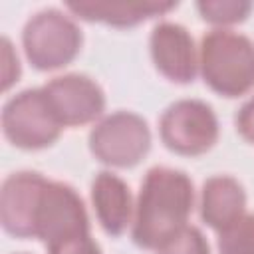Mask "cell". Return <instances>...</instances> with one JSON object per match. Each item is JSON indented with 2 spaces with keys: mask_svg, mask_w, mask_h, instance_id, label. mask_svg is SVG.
I'll list each match as a JSON object with an SVG mask.
<instances>
[{
  "mask_svg": "<svg viewBox=\"0 0 254 254\" xmlns=\"http://www.w3.org/2000/svg\"><path fill=\"white\" fill-rule=\"evenodd\" d=\"M159 135L169 151L198 157L214 147L218 139V119L208 103L200 99H179L163 111Z\"/></svg>",
  "mask_w": 254,
  "mask_h": 254,
  "instance_id": "7",
  "label": "cell"
},
{
  "mask_svg": "<svg viewBox=\"0 0 254 254\" xmlns=\"http://www.w3.org/2000/svg\"><path fill=\"white\" fill-rule=\"evenodd\" d=\"M192 181L177 169L153 167L147 171L135 204L131 238L145 250H159L181 232L192 212Z\"/></svg>",
  "mask_w": 254,
  "mask_h": 254,
  "instance_id": "1",
  "label": "cell"
},
{
  "mask_svg": "<svg viewBox=\"0 0 254 254\" xmlns=\"http://www.w3.org/2000/svg\"><path fill=\"white\" fill-rule=\"evenodd\" d=\"M42 89L62 127L87 125L101 117L105 109L103 89L95 83V79L83 73H64L52 77Z\"/></svg>",
  "mask_w": 254,
  "mask_h": 254,
  "instance_id": "8",
  "label": "cell"
},
{
  "mask_svg": "<svg viewBox=\"0 0 254 254\" xmlns=\"http://www.w3.org/2000/svg\"><path fill=\"white\" fill-rule=\"evenodd\" d=\"M220 254H254V214H244L232 226L218 232Z\"/></svg>",
  "mask_w": 254,
  "mask_h": 254,
  "instance_id": "15",
  "label": "cell"
},
{
  "mask_svg": "<svg viewBox=\"0 0 254 254\" xmlns=\"http://www.w3.org/2000/svg\"><path fill=\"white\" fill-rule=\"evenodd\" d=\"M81 30L62 10L36 12L22 30V46L32 67L40 71L60 69L71 64L81 50Z\"/></svg>",
  "mask_w": 254,
  "mask_h": 254,
  "instance_id": "4",
  "label": "cell"
},
{
  "mask_svg": "<svg viewBox=\"0 0 254 254\" xmlns=\"http://www.w3.org/2000/svg\"><path fill=\"white\" fill-rule=\"evenodd\" d=\"M198 71L218 95L248 93L254 87V42L226 28L210 30L200 40Z\"/></svg>",
  "mask_w": 254,
  "mask_h": 254,
  "instance_id": "3",
  "label": "cell"
},
{
  "mask_svg": "<svg viewBox=\"0 0 254 254\" xmlns=\"http://www.w3.org/2000/svg\"><path fill=\"white\" fill-rule=\"evenodd\" d=\"M77 254H101V250H99V246L95 244V242H91L87 248H83V250H79Z\"/></svg>",
  "mask_w": 254,
  "mask_h": 254,
  "instance_id": "19",
  "label": "cell"
},
{
  "mask_svg": "<svg viewBox=\"0 0 254 254\" xmlns=\"http://www.w3.org/2000/svg\"><path fill=\"white\" fill-rule=\"evenodd\" d=\"M246 192L230 175H214L204 181L200 192V216L216 232L226 230L246 212Z\"/></svg>",
  "mask_w": 254,
  "mask_h": 254,
  "instance_id": "13",
  "label": "cell"
},
{
  "mask_svg": "<svg viewBox=\"0 0 254 254\" xmlns=\"http://www.w3.org/2000/svg\"><path fill=\"white\" fill-rule=\"evenodd\" d=\"M151 149V131L147 121L133 111H115L105 115L89 133L91 155L115 169L135 167Z\"/></svg>",
  "mask_w": 254,
  "mask_h": 254,
  "instance_id": "6",
  "label": "cell"
},
{
  "mask_svg": "<svg viewBox=\"0 0 254 254\" xmlns=\"http://www.w3.org/2000/svg\"><path fill=\"white\" fill-rule=\"evenodd\" d=\"M91 202L101 228L109 236H121L133 224V200L127 183L111 171H101L91 183Z\"/></svg>",
  "mask_w": 254,
  "mask_h": 254,
  "instance_id": "12",
  "label": "cell"
},
{
  "mask_svg": "<svg viewBox=\"0 0 254 254\" xmlns=\"http://www.w3.org/2000/svg\"><path fill=\"white\" fill-rule=\"evenodd\" d=\"M234 125L240 137L250 145H254V95L242 103V107L234 117Z\"/></svg>",
  "mask_w": 254,
  "mask_h": 254,
  "instance_id": "18",
  "label": "cell"
},
{
  "mask_svg": "<svg viewBox=\"0 0 254 254\" xmlns=\"http://www.w3.org/2000/svg\"><path fill=\"white\" fill-rule=\"evenodd\" d=\"M48 179L36 171L12 173L0 190V222L14 238H34V216Z\"/></svg>",
  "mask_w": 254,
  "mask_h": 254,
  "instance_id": "9",
  "label": "cell"
},
{
  "mask_svg": "<svg viewBox=\"0 0 254 254\" xmlns=\"http://www.w3.org/2000/svg\"><path fill=\"white\" fill-rule=\"evenodd\" d=\"M34 238L44 242L48 254H77L93 242L83 200L73 187L48 179L34 216Z\"/></svg>",
  "mask_w": 254,
  "mask_h": 254,
  "instance_id": "2",
  "label": "cell"
},
{
  "mask_svg": "<svg viewBox=\"0 0 254 254\" xmlns=\"http://www.w3.org/2000/svg\"><path fill=\"white\" fill-rule=\"evenodd\" d=\"M20 79V60L8 38H2V89L8 91Z\"/></svg>",
  "mask_w": 254,
  "mask_h": 254,
  "instance_id": "17",
  "label": "cell"
},
{
  "mask_svg": "<svg viewBox=\"0 0 254 254\" xmlns=\"http://www.w3.org/2000/svg\"><path fill=\"white\" fill-rule=\"evenodd\" d=\"M65 8L79 20L99 22L115 28H131L149 18L163 16L177 8V2L155 0H75L65 2Z\"/></svg>",
  "mask_w": 254,
  "mask_h": 254,
  "instance_id": "11",
  "label": "cell"
},
{
  "mask_svg": "<svg viewBox=\"0 0 254 254\" xmlns=\"http://www.w3.org/2000/svg\"><path fill=\"white\" fill-rule=\"evenodd\" d=\"M157 254H210V246L198 228L185 226L171 240H167Z\"/></svg>",
  "mask_w": 254,
  "mask_h": 254,
  "instance_id": "16",
  "label": "cell"
},
{
  "mask_svg": "<svg viewBox=\"0 0 254 254\" xmlns=\"http://www.w3.org/2000/svg\"><path fill=\"white\" fill-rule=\"evenodd\" d=\"M149 50L161 75L175 83H190L198 71V52L185 26L159 22L149 38Z\"/></svg>",
  "mask_w": 254,
  "mask_h": 254,
  "instance_id": "10",
  "label": "cell"
},
{
  "mask_svg": "<svg viewBox=\"0 0 254 254\" xmlns=\"http://www.w3.org/2000/svg\"><path fill=\"white\" fill-rule=\"evenodd\" d=\"M252 8L254 4L244 2V0H200L196 4L200 18L218 28L244 22L248 14L252 12Z\"/></svg>",
  "mask_w": 254,
  "mask_h": 254,
  "instance_id": "14",
  "label": "cell"
},
{
  "mask_svg": "<svg viewBox=\"0 0 254 254\" xmlns=\"http://www.w3.org/2000/svg\"><path fill=\"white\" fill-rule=\"evenodd\" d=\"M0 121L4 137L24 151L54 145L64 129L42 87L24 89L10 97L2 107Z\"/></svg>",
  "mask_w": 254,
  "mask_h": 254,
  "instance_id": "5",
  "label": "cell"
}]
</instances>
